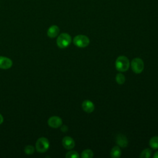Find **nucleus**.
Instances as JSON below:
<instances>
[{"label": "nucleus", "mask_w": 158, "mask_h": 158, "mask_svg": "<svg viewBox=\"0 0 158 158\" xmlns=\"http://www.w3.org/2000/svg\"><path fill=\"white\" fill-rule=\"evenodd\" d=\"M130 63L129 59L124 56H120L117 57L115 62L116 69L120 72L127 71L130 67Z\"/></svg>", "instance_id": "obj_1"}, {"label": "nucleus", "mask_w": 158, "mask_h": 158, "mask_svg": "<svg viewBox=\"0 0 158 158\" xmlns=\"http://www.w3.org/2000/svg\"><path fill=\"white\" fill-rule=\"evenodd\" d=\"M72 42V38L67 33H62L59 35L57 38L56 43L59 48L61 49L68 47Z\"/></svg>", "instance_id": "obj_2"}, {"label": "nucleus", "mask_w": 158, "mask_h": 158, "mask_svg": "<svg viewBox=\"0 0 158 158\" xmlns=\"http://www.w3.org/2000/svg\"><path fill=\"white\" fill-rule=\"evenodd\" d=\"M49 147V142L45 137H41L36 142V149L38 152H45Z\"/></svg>", "instance_id": "obj_3"}, {"label": "nucleus", "mask_w": 158, "mask_h": 158, "mask_svg": "<svg viewBox=\"0 0 158 158\" xmlns=\"http://www.w3.org/2000/svg\"><path fill=\"white\" fill-rule=\"evenodd\" d=\"M73 44L78 48H85L89 44V39L88 36L83 35H78L74 37Z\"/></svg>", "instance_id": "obj_4"}, {"label": "nucleus", "mask_w": 158, "mask_h": 158, "mask_svg": "<svg viewBox=\"0 0 158 158\" xmlns=\"http://www.w3.org/2000/svg\"><path fill=\"white\" fill-rule=\"evenodd\" d=\"M144 62L141 58L136 57L132 59L131 62V67L133 72L136 74L141 73L144 69Z\"/></svg>", "instance_id": "obj_5"}, {"label": "nucleus", "mask_w": 158, "mask_h": 158, "mask_svg": "<svg viewBox=\"0 0 158 158\" xmlns=\"http://www.w3.org/2000/svg\"><path fill=\"white\" fill-rule=\"evenodd\" d=\"M48 124L52 128H57L62 125V120L61 118L58 116H52L48 119Z\"/></svg>", "instance_id": "obj_6"}, {"label": "nucleus", "mask_w": 158, "mask_h": 158, "mask_svg": "<svg viewBox=\"0 0 158 158\" xmlns=\"http://www.w3.org/2000/svg\"><path fill=\"white\" fill-rule=\"evenodd\" d=\"M115 142L117 144L120 148H126L128 146V141L127 137L121 133L117 135L115 138Z\"/></svg>", "instance_id": "obj_7"}, {"label": "nucleus", "mask_w": 158, "mask_h": 158, "mask_svg": "<svg viewBox=\"0 0 158 158\" xmlns=\"http://www.w3.org/2000/svg\"><path fill=\"white\" fill-rule=\"evenodd\" d=\"M62 145L64 147V148H65L66 149H69V150L73 149L75 145V141L73 139V138L69 136H66L64 137V138L62 139Z\"/></svg>", "instance_id": "obj_8"}, {"label": "nucleus", "mask_w": 158, "mask_h": 158, "mask_svg": "<svg viewBox=\"0 0 158 158\" xmlns=\"http://www.w3.org/2000/svg\"><path fill=\"white\" fill-rule=\"evenodd\" d=\"M12 65V61L10 59L4 57L0 56V69H9Z\"/></svg>", "instance_id": "obj_9"}, {"label": "nucleus", "mask_w": 158, "mask_h": 158, "mask_svg": "<svg viewBox=\"0 0 158 158\" xmlns=\"http://www.w3.org/2000/svg\"><path fill=\"white\" fill-rule=\"evenodd\" d=\"M81 107L83 110L87 113H91L94 110V104L89 100H85L81 104Z\"/></svg>", "instance_id": "obj_10"}, {"label": "nucleus", "mask_w": 158, "mask_h": 158, "mask_svg": "<svg viewBox=\"0 0 158 158\" xmlns=\"http://www.w3.org/2000/svg\"><path fill=\"white\" fill-rule=\"evenodd\" d=\"M60 31V29L59 28L55 25H51L48 30L47 31V35L49 38H53L56 37Z\"/></svg>", "instance_id": "obj_11"}, {"label": "nucleus", "mask_w": 158, "mask_h": 158, "mask_svg": "<svg viewBox=\"0 0 158 158\" xmlns=\"http://www.w3.org/2000/svg\"><path fill=\"white\" fill-rule=\"evenodd\" d=\"M122 151L120 147L118 146H115L111 149L110 156L113 158H118L120 157Z\"/></svg>", "instance_id": "obj_12"}, {"label": "nucleus", "mask_w": 158, "mask_h": 158, "mask_svg": "<svg viewBox=\"0 0 158 158\" xmlns=\"http://www.w3.org/2000/svg\"><path fill=\"white\" fill-rule=\"evenodd\" d=\"M149 146L153 149H158V136H155L151 138L149 141Z\"/></svg>", "instance_id": "obj_13"}, {"label": "nucleus", "mask_w": 158, "mask_h": 158, "mask_svg": "<svg viewBox=\"0 0 158 158\" xmlns=\"http://www.w3.org/2000/svg\"><path fill=\"white\" fill-rule=\"evenodd\" d=\"M115 81L118 85H123L125 81V77L123 74L119 73L115 77Z\"/></svg>", "instance_id": "obj_14"}, {"label": "nucleus", "mask_w": 158, "mask_h": 158, "mask_svg": "<svg viewBox=\"0 0 158 158\" xmlns=\"http://www.w3.org/2000/svg\"><path fill=\"white\" fill-rule=\"evenodd\" d=\"M93 155V152L91 149H87L82 152L81 156L83 158H92Z\"/></svg>", "instance_id": "obj_15"}, {"label": "nucleus", "mask_w": 158, "mask_h": 158, "mask_svg": "<svg viewBox=\"0 0 158 158\" xmlns=\"http://www.w3.org/2000/svg\"><path fill=\"white\" fill-rule=\"evenodd\" d=\"M151 156V150L149 148L144 149L140 154L139 157L141 158H148Z\"/></svg>", "instance_id": "obj_16"}, {"label": "nucleus", "mask_w": 158, "mask_h": 158, "mask_svg": "<svg viewBox=\"0 0 158 158\" xmlns=\"http://www.w3.org/2000/svg\"><path fill=\"white\" fill-rule=\"evenodd\" d=\"M65 157L67 158H79L80 155L75 151H70L67 152L65 154Z\"/></svg>", "instance_id": "obj_17"}, {"label": "nucleus", "mask_w": 158, "mask_h": 158, "mask_svg": "<svg viewBox=\"0 0 158 158\" xmlns=\"http://www.w3.org/2000/svg\"><path fill=\"white\" fill-rule=\"evenodd\" d=\"M24 151H25V154H27L28 155L32 154L35 151V148L31 145H28L25 148Z\"/></svg>", "instance_id": "obj_18"}, {"label": "nucleus", "mask_w": 158, "mask_h": 158, "mask_svg": "<svg viewBox=\"0 0 158 158\" xmlns=\"http://www.w3.org/2000/svg\"><path fill=\"white\" fill-rule=\"evenodd\" d=\"M61 130H62V131H67V127L65 126V125L62 126V128H61Z\"/></svg>", "instance_id": "obj_19"}, {"label": "nucleus", "mask_w": 158, "mask_h": 158, "mask_svg": "<svg viewBox=\"0 0 158 158\" xmlns=\"http://www.w3.org/2000/svg\"><path fill=\"white\" fill-rule=\"evenodd\" d=\"M3 120H4L3 117H2V115L0 114V125L3 122Z\"/></svg>", "instance_id": "obj_20"}, {"label": "nucleus", "mask_w": 158, "mask_h": 158, "mask_svg": "<svg viewBox=\"0 0 158 158\" xmlns=\"http://www.w3.org/2000/svg\"><path fill=\"white\" fill-rule=\"evenodd\" d=\"M154 158H158V151H157L156 152L154 153V156H153Z\"/></svg>", "instance_id": "obj_21"}]
</instances>
